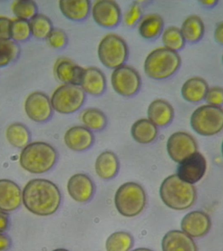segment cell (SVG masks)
<instances>
[{"mask_svg": "<svg viewBox=\"0 0 223 251\" xmlns=\"http://www.w3.org/2000/svg\"><path fill=\"white\" fill-rule=\"evenodd\" d=\"M5 135L8 142L15 148L23 149L30 143V131L23 124H11L6 129Z\"/></svg>", "mask_w": 223, "mask_h": 251, "instance_id": "cell-27", "label": "cell"}, {"mask_svg": "<svg viewBox=\"0 0 223 251\" xmlns=\"http://www.w3.org/2000/svg\"><path fill=\"white\" fill-rule=\"evenodd\" d=\"M52 251H69L67 250V249H55V250Z\"/></svg>", "mask_w": 223, "mask_h": 251, "instance_id": "cell-45", "label": "cell"}, {"mask_svg": "<svg viewBox=\"0 0 223 251\" xmlns=\"http://www.w3.org/2000/svg\"><path fill=\"white\" fill-rule=\"evenodd\" d=\"M59 7L63 15L72 21H82L88 17L91 11L89 0H61Z\"/></svg>", "mask_w": 223, "mask_h": 251, "instance_id": "cell-22", "label": "cell"}, {"mask_svg": "<svg viewBox=\"0 0 223 251\" xmlns=\"http://www.w3.org/2000/svg\"><path fill=\"white\" fill-rule=\"evenodd\" d=\"M205 100L209 105L221 107L223 105V88L219 86L209 88Z\"/></svg>", "mask_w": 223, "mask_h": 251, "instance_id": "cell-38", "label": "cell"}, {"mask_svg": "<svg viewBox=\"0 0 223 251\" xmlns=\"http://www.w3.org/2000/svg\"><path fill=\"white\" fill-rule=\"evenodd\" d=\"M86 98V93L80 86L64 84L53 92L50 101L54 111L69 115L83 106Z\"/></svg>", "mask_w": 223, "mask_h": 251, "instance_id": "cell-8", "label": "cell"}, {"mask_svg": "<svg viewBox=\"0 0 223 251\" xmlns=\"http://www.w3.org/2000/svg\"><path fill=\"white\" fill-rule=\"evenodd\" d=\"M12 241L11 237L4 233H0V251H7L11 248Z\"/></svg>", "mask_w": 223, "mask_h": 251, "instance_id": "cell-41", "label": "cell"}, {"mask_svg": "<svg viewBox=\"0 0 223 251\" xmlns=\"http://www.w3.org/2000/svg\"><path fill=\"white\" fill-rule=\"evenodd\" d=\"M133 138L140 144H149L156 140L157 126L147 119H139L133 124L131 129Z\"/></svg>", "mask_w": 223, "mask_h": 251, "instance_id": "cell-25", "label": "cell"}, {"mask_svg": "<svg viewBox=\"0 0 223 251\" xmlns=\"http://www.w3.org/2000/svg\"><path fill=\"white\" fill-rule=\"evenodd\" d=\"M80 86L86 94L99 96L107 88V78L99 68L89 67L84 69Z\"/></svg>", "mask_w": 223, "mask_h": 251, "instance_id": "cell-18", "label": "cell"}, {"mask_svg": "<svg viewBox=\"0 0 223 251\" xmlns=\"http://www.w3.org/2000/svg\"><path fill=\"white\" fill-rule=\"evenodd\" d=\"M206 169L204 156L197 152L180 163L176 175L183 181L194 184L203 178Z\"/></svg>", "mask_w": 223, "mask_h": 251, "instance_id": "cell-13", "label": "cell"}, {"mask_svg": "<svg viewBox=\"0 0 223 251\" xmlns=\"http://www.w3.org/2000/svg\"><path fill=\"white\" fill-rule=\"evenodd\" d=\"M214 37L217 43L223 45V22L217 25L215 29Z\"/></svg>", "mask_w": 223, "mask_h": 251, "instance_id": "cell-42", "label": "cell"}, {"mask_svg": "<svg viewBox=\"0 0 223 251\" xmlns=\"http://www.w3.org/2000/svg\"><path fill=\"white\" fill-rule=\"evenodd\" d=\"M84 68L67 58H60L54 66L57 78L64 84L80 85Z\"/></svg>", "mask_w": 223, "mask_h": 251, "instance_id": "cell-19", "label": "cell"}, {"mask_svg": "<svg viewBox=\"0 0 223 251\" xmlns=\"http://www.w3.org/2000/svg\"><path fill=\"white\" fill-rule=\"evenodd\" d=\"M197 147L195 138L184 131H178L170 135L166 144L170 158L179 164L197 152Z\"/></svg>", "mask_w": 223, "mask_h": 251, "instance_id": "cell-10", "label": "cell"}, {"mask_svg": "<svg viewBox=\"0 0 223 251\" xmlns=\"http://www.w3.org/2000/svg\"><path fill=\"white\" fill-rule=\"evenodd\" d=\"M67 191L70 197L79 203H86L91 199L95 192V186L86 174H77L68 180Z\"/></svg>", "mask_w": 223, "mask_h": 251, "instance_id": "cell-16", "label": "cell"}, {"mask_svg": "<svg viewBox=\"0 0 223 251\" xmlns=\"http://www.w3.org/2000/svg\"><path fill=\"white\" fill-rule=\"evenodd\" d=\"M221 151H222V154H223V141L222 143V146H221Z\"/></svg>", "mask_w": 223, "mask_h": 251, "instance_id": "cell-46", "label": "cell"}, {"mask_svg": "<svg viewBox=\"0 0 223 251\" xmlns=\"http://www.w3.org/2000/svg\"><path fill=\"white\" fill-rule=\"evenodd\" d=\"M160 196L170 209L183 211L195 204L197 194L193 184L183 181L177 175H172L162 182Z\"/></svg>", "mask_w": 223, "mask_h": 251, "instance_id": "cell-2", "label": "cell"}, {"mask_svg": "<svg viewBox=\"0 0 223 251\" xmlns=\"http://www.w3.org/2000/svg\"><path fill=\"white\" fill-rule=\"evenodd\" d=\"M12 20L5 17H0V40L11 39Z\"/></svg>", "mask_w": 223, "mask_h": 251, "instance_id": "cell-39", "label": "cell"}, {"mask_svg": "<svg viewBox=\"0 0 223 251\" xmlns=\"http://www.w3.org/2000/svg\"><path fill=\"white\" fill-rule=\"evenodd\" d=\"M21 54L19 44L11 39L0 40V68L11 64Z\"/></svg>", "mask_w": 223, "mask_h": 251, "instance_id": "cell-32", "label": "cell"}, {"mask_svg": "<svg viewBox=\"0 0 223 251\" xmlns=\"http://www.w3.org/2000/svg\"><path fill=\"white\" fill-rule=\"evenodd\" d=\"M164 20L157 14H150L141 19L138 25L139 33L143 38H157L164 28Z\"/></svg>", "mask_w": 223, "mask_h": 251, "instance_id": "cell-26", "label": "cell"}, {"mask_svg": "<svg viewBox=\"0 0 223 251\" xmlns=\"http://www.w3.org/2000/svg\"><path fill=\"white\" fill-rule=\"evenodd\" d=\"M142 10L137 2H133L124 15V23L127 26L133 27L141 21Z\"/></svg>", "mask_w": 223, "mask_h": 251, "instance_id": "cell-37", "label": "cell"}, {"mask_svg": "<svg viewBox=\"0 0 223 251\" xmlns=\"http://www.w3.org/2000/svg\"><path fill=\"white\" fill-rule=\"evenodd\" d=\"M181 64L179 54L165 47L152 51L144 61L145 74L154 80H164L174 75Z\"/></svg>", "mask_w": 223, "mask_h": 251, "instance_id": "cell-4", "label": "cell"}, {"mask_svg": "<svg viewBox=\"0 0 223 251\" xmlns=\"http://www.w3.org/2000/svg\"><path fill=\"white\" fill-rule=\"evenodd\" d=\"M62 195L58 186L44 178L29 180L22 190V203L31 213L46 217L60 207Z\"/></svg>", "mask_w": 223, "mask_h": 251, "instance_id": "cell-1", "label": "cell"}, {"mask_svg": "<svg viewBox=\"0 0 223 251\" xmlns=\"http://www.w3.org/2000/svg\"><path fill=\"white\" fill-rule=\"evenodd\" d=\"M133 237L126 231H116L106 241L107 251H129L133 247Z\"/></svg>", "mask_w": 223, "mask_h": 251, "instance_id": "cell-30", "label": "cell"}, {"mask_svg": "<svg viewBox=\"0 0 223 251\" xmlns=\"http://www.w3.org/2000/svg\"><path fill=\"white\" fill-rule=\"evenodd\" d=\"M132 251H154L152 250H151V249H147V248H138L134 249V250H133Z\"/></svg>", "mask_w": 223, "mask_h": 251, "instance_id": "cell-44", "label": "cell"}, {"mask_svg": "<svg viewBox=\"0 0 223 251\" xmlns=\"http://www.w3.org/2000/svg\"><path fill=\"white\" fill-rule=\"evenodd\" d=\"M22 203V191L16 182L0 179V211L9 213L16 211Z\"/></svg>", "mask_w": 223, "mask_h": 251, "instance_id": "cell-15", "label": "cell"}, {"mask_svg": "<svg viewBox=\"0 0 223 251\" xmlns=\"http://www.w3.org/2000/svg\"><path fill=\"white\" fill-rule=\"evenodd\" d=\"M222 61H223V57H222Z\"/></svg>", "mask_w": 223, "mask_h": 251, "instance_id": "cell-47", "label": "cell"}, {"mask_svg": "<svg viewBox=\"0 0 223 251\" xmlns=\"http://www.w3.org/2000/svg\"><path fill=\"white\" fill-rule=\"evenodd\" d=\"M10 226L9 216L7 213L0 211V233H5Z\"/></svg>", "mask_w": 223, "mask_h": 251, "instance_id": "cell-40", "label": "cell"}, {"mask_svg": "<svg viewBox=\"0 0 223 251\" xmlns=\"http://www.w3.org/2000/svg\"><path fill=\"white\" fill-rule=\"evenodd\" d=\"M162 251H198L193 238L183 231L171 230L162 240Z\"/></svg>", "mask_w": 223, "mask_h": 251, "instance_id": "cell-20", "label": "cell"}, {"mask_svg": "<svg viewBox=\"0 0 223 251\" xmlns=\"http://www.w3.org/2000/svg\"><path fill=\"white\" fill-rule=\"evenodd\" d=\"M144 188L136 182H128L119 186L115 194V207L121 215L133 217L143 211L146 205Z\"/></svg>", "mask_w": 223, "mask_h": 251, "instance_id": "cell-5", "label": "cell"}, {"mask_svg": "<svg viewBox=\"0 0 223 251\" xmlns=\"http://www.w3.org/2000/svg\"><path fill=\"white\" fill-rule=\"evenodd\" d=\"M46 39L50 46L56 49L64 48L68 42V37L66 33L60 28L53 29Z\"/></svg>", "mask_w": 223, "mask_h": 251, "instance_id": "cell-36", "label": "cell"}, {"mask_svg": "<svg viewBox=\"0 0 223 251\" xmlns=\"http://www.w3.org/2000/svg\"><path fill=\"white\" fill-rule=\"evenodd\" d=\"M218 1L216 0H205V1H201V3L205 7H211L216 5L218 3Z\"/></svg>", "mask_w": 223, "mask_h": 251, "instance_id": "cell-43", "label": "cell"}, {"mask_svg": "<svg viewBox=\"0 0 223 251\" xmlns=\"http://www.w3.org/2000/svg\"><path fill=\"white\" fill-rule=\"evenodd\" d=\"M162 41L165 48L175 52L181 50L186 41L181 29L175 26L168 27L163 31Z\"/></svg>", "mask_w": 223, "mask_h": 251, "instance_id": "cell-33", "label": "cell"}, {"mask_svg": "<svg viewBox=\"0 0 223 251\" xmlns=\"http://www.w3.org/2000/svg\"><path fill=\"white\" fill-rule=\"evenodd\" d=\"M95 137L90 129L82 126H75L68 129L64 135L65 143L70 150L82 152L93 145Z\"/></svg>", "mask_w": 223, "mask_h": 251, "instance_id": "cell-17", "label": "cell"}, {"mask_svg": "<svg viewBox=\"0 0 223 251\" xmlns=\"http://www.w3.org/2000/svg\"><path fill=\"white\" fill-rule=\"evenodd\" d=\"M31 31L29 21L15 19L12 21L11 39L16 43L25 42L30 38Z\"/></svg>", "mask_w": 223, "mask_h": 251, "instance_id": "cell-35", "label": "cell"}, {"mask_svg": "<svg viewBox=\"0 0 223 251\" xmlns=\"http://www.w3.org/2000/svg\"><path fill=\"white\" fill-rule=\"evenodd\" d=\"M193 130L202 136H213L223 129V109L207 104L197 108L190 120Z\"/></svg>", "mask_w": 223, "mask_h": 251, "instance_id": "cell-6", "label": "cell"}, {"mask_svg": "<svg viewBox=\"0 0 223 251\" xmlns=\"http://www.w3.org/2000/svg\"><path fill=\"white\" fill-rule=\"evenodd\" d=\"M97 54L102 64L107 68L115 70L124 66L128 58V46L122 37L110 33L100 41Z\"/></svg>", "mask_w": 223, "mask_h": 251, "instance_id": "cell-7", "label": "cell"}, {"mask_svg": "<svg viewBox=\"0 0 223 251\" xmlns=\"http://www.w3.org/2000/svg\"><path fill=\"white\" fill-rule=\"evenodd\" d=\"M180 29L186 41L197 43L204 34V24L199 16L191 15L183 21Z\"/></svg>", "mask_w": 223, "mask_h": 251, "instance_id": "cell-28", "label": "cell"}, {"mask_svg": "<svg viewBox=\"0 0 223 251\" xmlns=\"http://www.w3.org/2000/svg\"><path fill=\"white\" fill-rule=\"evenodd\" d=\"M31 35L39 39H47L51 31L54 29L51 20L43 14H37L31 21Z\"/></svg>", "mask_w": 223, "mask_h": 251, "instance_id": "cell-31", "label": "cell"}, {"mask_svg": "<svg viewBox=\"0 0 223 251\" xmlns=\"http://www.w3.org/2000/svg\"><path fill=\"white\" fill-rule=\"evenodd\" d=\"M211 227L210 217L201 211H194L187 214L182 219V231L190 237H201L208 233Z\"/></svg>", "mask_w": 223, "mask_h": 251, "instance_id": "cell-14", "label": "cell"}, {"mask_svg": "<svg viewBox=\"0 0 223 251\" xmlns=\"http://www.w3.org/2000/svg\"><path fill=\"white\" fill-rule=\"evenodd\" d=\"M25 113L29 119L37 123H44L52 117L53 107L50 98L42 92H32L24 103Z\"/></svg>", "mask_w": 223, "mask_h": 251, "instance_id": "cell-11", "label": "cell"}, {"mask_svg": "<svg viewBox=\"0 0 223 251\" xmlns=\"http://www.w3.org/2000/svg\"><path fill=\"white\" fill-rule=\"evenodd\" d=\"M95 172L100 178L109 180L114 177L118 172V158L112 151H105L97 157L95 162Z\"/></svg>", "mask_w": 223, "mask_h": 251, "instance_id": "cell-24", "label": "cell"}, {"mask_svg": "<svg viewBox=\"0 0 223 251\" xmlns=\"http://www.w3.org/2000/svg\"><path fill=\"white\" fill-rule=\"evenodd\" d=\"M81 121L84 126L90 130H102L107 125V118L97 108H88L82 112Z\"/></svg>", "mask_w": 223, "mask_h": 251, "instance_id": "cell-29", "label": "cell"}, {"mask_svg": "<svg viewBox=\"0 0 223 251\" xmlns=\"http://www.w3.org/2000/svg\"><path fill=\"white\" fill-rule=\"evenodd\" d=\"M148 117L156 126H166L173 121L174 109L169 102L162 99H156L149 105Z\"/></svg>", "mask_w": 223, "mask_h": 251, "instance_id": "cell-21", "label": "cell"}, {"mask_svg": "<svg viewBox=\"0 0 223 251\" xmlns=\"http://www.w3.org/2000/svg\"><path fill=\"white\" fill-rule=\"evenodd\" d=\"M13 13L17 19L29 21L38 14V7L34 1L20 0L14 2Z\"/></svg>", "mask_w": 223, "mask_h": 251, "instance_id": "cell-34", "label": "cell"}, {"mask_svg": "<svg viewBox=\"0 0 223 251\" xmlns=\"http://www.w3.org/2000/svg\"><path fill=\"white\" fill-rule=\"evenodd\" d=\"M111 84L119 95L132 97L140 90L142 80L135 69L124 65L113 70L111 75Z\"/></svg>", "mask_w": 223, "mask_h": 251, "instance_id": "cell-9", "label": "cell"}, {"mask_svg": "<svg viewBox=\"0 0 223 251\" xmlns=\"http://www.w3.org/2000/svg\"><path fill=\"white\" fill-rule=\"evenodd\" d=\"M209 88L208 84L203 78L194 76L184 82L181 95L186 101L198 103L205 99Z\"/></svg>", "mask_w": 223, "mask_h": 251, "instance_id": "cell-23", "label": "cell"}, {"mask_svg": "<svg viewBox=\"0 0 223 251\" xmlns=\"http://www.w3.org/2000/svg\"><path fill=\"white\" fill-rule=\"evenodd\" d=\"M94 21L100 26L112 28L121 22V11L118 4L112 0H99L91 8Z\"/></svg>", "mask_w": 223, "mask_h": 251, "instance_id": "cell-12", "label": "cell"}, {"mask_svg": "<svg viewBox=\"0 0 223 251\" xmlns=\"http://www.w3.org/2000/svg\"><path fill=\"white\" fill-rule=\"evenodd\" d=\"M19 160L23 170L33 174H43L54 168L58 153L49 143L36 141L22 150Z\"/></svg>", "mask_w": 223, "mask_h": 251, "instance_id": "cell-3", "label": "cell"}]
</instances>
